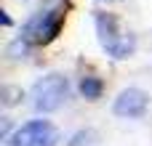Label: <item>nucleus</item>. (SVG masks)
Wrapping results in <instances>:
<instances>
[{
	"label": "nucleus",
	"mask_w": 152,
	"mask_h": 146,
	"mask_svg": "<svg viewBox=\"0 0 152 146\" xmlns=\"http://www.w3.org/2000/svg\"><path fill=\"white\" fill-rule=\"evenodd\" d=\"M96 35L102 48L112 56V59H128L136 51V37L131 32H126L118 21L115 13H96Z\"/></svg>",
	"instance_id": "f257e3e1"
},
{
	"label": "nucleus",
	"mask_w": 152,
	"mask_h": 146,
	"mask_svg": "<svg viewBox=\"0 0 152 146\" xmlns=\"http://www.w3.org/2000/svg\"><path fill=\"white\" fill-rule=\"evenodd\" d=\"M64 27V11L61 8H40L37 13H32L21 29V40L27 45H45L51 43Z\"/></svg>",
	"instance_id": "f03ea898"
},
{
	"label": "nucleus",
	"mask_w": 152,
	"mask_h": 146,
	"mask_svg": "<svg viewBox=\"0 0 152 146\" xmlns=\"http://www.w3.org/2000/svg\"><path fill=\"white\" fill-rule=\"evenodd\" d=\"M67 98H69V80L59 72H51L32 85V106L43 114L56 112Z\"/></svg>",
	"instance_id": "7ed1b4c3"
},
{
	"label": "nucleus",
	"mask_w": 152,
	"mask_h": 146,
	"mask_svg": "<svg viewBox=\"0 0 152 146\" xmlns=\"http://www.w3.org/2000/svg\"><path fill=\"white\" fill-rule=\"evenodd\" d=\"M59 144V130L48 120H32L24 122L11 138L8 146H56Z\"/></svg>",
	"instance_id": "20e7f679"
},
{
	"label": "nucleus",
	"mask_w": 152,
	"mask_h": 146,
	"mask_svg": "<svg viewBox=\"0 0 152 146\" xmlns=\"http://www.w3.org/2000/svg\"><path fill=\"white\" fill-rule=\"evenodd\" d=\"M147 104H150V98H147L144 90H139V88H126V90L118 93V98H115V104H112V112H115L118 117L136 120V117H142V114L147 112Z\"/></svg>",
	"instance_id": "39448f33"
},
{
	"label": "nucleus",
	"mask_w": 152,
	"mask_h": 146,
	"mask_svg": "<svg viewBox=\"0 0 152 146\" xmlns=\"http://www.w3.org/2000/svg\"><path fill=\"white\" fill-rule=\"evenodd\" d=\"M102 90H104V82H102L99 77H94V74H86V77L80 80V93H83L88 101H96V98L102 96Z\"/></svg>",
	"instance_id": "423d86ee"
},
{
	"label": "nucleus",
	"mask_w": 152,
	"mask_h": 146,
	"mask_svg": "<svg viewBox=\"0 0 152 146\" xmlns=\"http://www.w3.org/2000/svg\"><path fill=\"white\" fill-rule=\"evenodd\" d=\"M96 141H99L96 130H94V128H83V130H77V133L67 141V146H96Z\"/></svg>",
	"instance_id": "0eeeda50"
},
{
	"label": "nucleus",
	"mask_w": 152,
	"mask_h": 146,
	"mask_svg": "<svg viewBox=\"0 0 152 146\" xmlns=\"http://www.w3.org/2000/svg\"><path fill=\"white\" fill-rule=\"evenodd\" d=\"M3 101H5V106H11V104H16V98H21V90L19 88H3Z\"/></svg>",
	"instance_id": "6e6552de"
}]
</instances>
